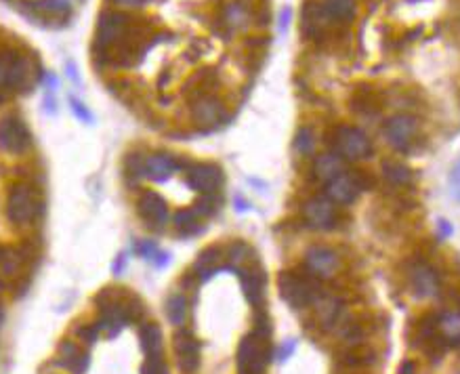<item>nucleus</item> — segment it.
<instances>
[{"mask_svg": "<svg viewBox=\"0 0 460 374\" xmlns=\"http://www.w3.org/2000/svg\"><path fill=\"white\" fill-rule=\"evenodd\" d=\"M341 173H343V158L339 154L326 152V154H320L313 162V175L326 183L339 177Z\"/></svg>", "mask_w": 460, "mask_h": 374, "instance_id": "obj_22", "label": "nucleus"}, {"mask_svg": "<svg viewBox=\"0 0 460 374\" xmlns=\"http://www.w3.org/2000/svg\"><path fill=\"white\" fill-rule=\"evenodd\" d=\"M185 179H187V186L202 193L219 191V187L223 186V173L215 164H194L187 171Z\"/></svg>", "mask_w": 460, "mask_h": 374, "instance_id": "obj_14", "label": "nucleus"}, {"mask_svg": "<svg viewBox=\"0 0 460 374\" xmlns=\"http://www.w3.org/2000/svg\"><path fill=\"white\" fill-rule=\"evenodd\" d=\"M70 105H72V109H74V114L80 118V120H85V122H93V114L78 101V99H74V97H70Z\"/></svg>", "mask_w": 460, "mask_h": 374, "instance_id": "obj_43", "label": "nucleus"}, {"mask_svg": "<svg viewBox=\"0 0 460 374\" xmlns=\"http://www.w3.org/2000/svg\"><path fill=\"white\" fill-rule=\"evenodd\" d=\"M23 255L17 248H8V246H0V278L4 280H13L19 276L21 265H23Z\"/></svg>", "mask_w": 460, "mask_h": 374, "instance_id": "obj_25", "label": "nucleus"}, {"mask_svg": "<svg viewBox=\"0 0 460 374\" xmlns=\"http://www.w3.org/2000/svg\"><path fill=\"white\" fill-rule=\"evenodd\" d=\"M36 15H66L70 13V0H36L30 2Z\"/></svg>", "mask_w": 460, "mask_h": 374, "instance_id": "obj_32", "label": "nucleus"}, {"mask_svg": "<svg viewBox=\"0 0 460 374\" xmlns=\"http://www.w3.org/2000/svg\"><path fill=\"white\" fill-rule=\"evenodd\" d=\"M76 334H78V339H82L85 343L93 345V343L99 339L101 328H99V324H87V326H80V328L76 330Z\"/></svg>", "mask_w": 460, "mask_h": 374, "instance_id": "obj_40", "label": "nucleus"}, {"mask_svg": "<svg viewBox=\"0 0 460 374\" xmlns=\"http://www.w3.org/2000/svg\"><path fill=\"white\" fill-rule=\"evenodd\" d=\"M359 193V186L353 173H341L332 181L326 183V198L335 204H351Z\"/></svg>", "mask_w": 460, "mask_h": 374, "instance_id": "obj_16", "label": "nucleus"}, {"mask_svg": "<svg viewBox=\"0 0 460 374\" xmlns=\"http://www.w3.org/2000/svg\"><path fill=\"white\" fill-rule=\"evenodd\" d=\"M305 272L318 280H330L341 270V259L337 251L328 246H311L305 253Z\"/></svg>", "mask_w": 460, "mask_h": 374, "instance_id": "obj_6", "label": "nucleus"}, {"mask_svg": "<svg viewBox=\"0 0 460 374\" xmlns=\"http://www.w3.org/2000/svg\"><path fill=\"white\" fill-rule=\"evenodd\" d=\"M124 175L130 179V181H139L141 177H145V158L141 154H128L126 160H124Z\"/></svg>", "mask_w": 460, "mask_h": 374, "instance_id": "obj_34", "label": "nucleus"}, {"mask_svg": "<svg viewBox=\"0 0 460 374\" xmlns=\"http://www.w3.org/2000/svg\"><path fill=\"white\" fill-rule=\"evenodd\" d=\"M341 362L349 368H368L370 364L376 362V356H374V351H370L366 347H355V349H345Z\"/></svg>", "mask_w": 460, "mask_h": 374, "instance_id": "obj_29", "label": "nucleus"}, {"mask_svg": "<svg viewBox=\"0 0 460 374\" xmlns=\"http://www.w3.org/2000/svg\"><path fill=\"white\" fill-rule=\"evenodd\" d=\"M139 215L154 227H162L168 221V206L162 195L156 191H143L139 202H137Z\"/></svg>", "mask_w": 460, "mask_h": 374, "instance_id": "obj_15", "label": "nucleus"}, {"mask_svg": "<svg viewBox=\"0 0 460 374\" xmlns=\"http://www.w3.org/2000/svg\"><path fill=\"white\" fill-rule=\"evenodd\" d=\"M271 341H263L256 334L242 337L237 345V374H265L267 364L271 362Z\"/></svg>", "mask_w": 460, "mask_h": 374, "instance_id": "obj_2", "label": "nucleus"}, {"mask_svg": "<svg viewBox=\"0 0 460 374\" xmlns=\"http://www.w3.org/2000/svg\"><path fill=\"white\" fill-rule=\"evenodd\" d=\"M158 255H160V257H156V265H158V267L166 265V263H168V255H166V253H158Z\"/></svg>", "mask_w": 460, "mask_h": 374, "instance_id": "obj_48", "label": "nucleus"}, {"mask_svg": "<svg viewBox=\"0 0 460 374\" xmlns=\"http://www.w3.org/2000/svg\"><path fill=\"white\" fill-rule=\"evenodd\" d=\"M250 255H252V251H250V246L246 242L235 240V242H231L230 246H228V259H230L233 265H244L250 259Z\"/></svg>", "mask_w": 460, "mask_h": 374, "instance_id": "obj_36", "label": "nucleus"}, {"mask_svg": "<svg viewBox=\"0 0 460 374\" xmlns=\"http://www.w3.org/2000/svg\"><path fill=\"white\" fill-rule=\"evenodd\" d=\"M118 4H122V6H139V4H143L145 0H116Z\"/></svg>", "mask_w": 460, "mask_h": 374, "instance_id": "obj_47", "label": "nucleus"}, {"mask_svg": "<svg viewBox=\"0 0 460 374\" xmlns=\"http://www.w3.org/2000/svg\"><path fill=\"white\" fill-rule=\"evenodd\" d=\"M305 221L316 229H330L337 223V206L326 195H313L303 206Z\"/></svg>", "mask_w": 460, "mask_h": 374, "instance_id": "obj_10", "label": "nucleus"}, {"mask_svg": "<svg viewBox=\"0 0 460 374\" xmlns=\"http://www.w3.org/2000/svg\"><path fill=\"white\" fill-rule=\"evenodd\" d=\"M380 171H383V177L387 179L389 186L402 187L408 186L412 181V171L406 164L397 162V160H385Z\"/></svg>", "mask_w": 460, "mask_h": 374, "instance_id": "obj_26", "label": "nucleus"}, {"mask_svg": "<svg viewBox=\"0 0 460 374\" xmlns=\"http://www.w3.org/2000/svg\"><path fill=\"white\" fill-rule=\"evenodd\" d=\"M223 116H225L223 103L215 95H202V97H196L192 101V118L202 128L217 126L223 120Z\"/></svg>", "mask_w": 460, "mask_h": 374, "instance_id": "obj_13", "label": "nucleus"}, {"mask_svg": "<svg viewBox=\"0 0 460 374\" xmlns=\"http://www.w3.org/2000/svg\"><path fill=\"white\" fill-rule=\"evenodd\" d=\"M32 74H34V70H32L30 59L23 57V55H19V53H15L13 59H11V64H8L6 87H8V89H15V91H21V89H25V87L30 85Z\"/></svg>", "mask_w": 460, "mask_h": 374, "instance_id": "obj_18", "label": "nucleus"}, {"mask_svg": "<svg viewBox=\"0 0 460 374\" xmlns=\"http://www.w3.org/2000/svg\"><path fill=\"white\" fill-rule=\"evenodd\" d=\"M250 15L246 11V6L242 2H230L225 4L223 8V23L231 28V30H237V28H244L248 23Z\"/></svg>", "mask_w": 460, "mask_h": 374, "instance_id": "obj_31", "label": "nucleus"}, {"mask_svg": "<svg viewBox=\"0 0 460 374\" xmlns=\"http://www.w3.org/2000/svg\"><path fill=\"white\" fill-rule=\"evenodd\" d=\"M164 311H166V318L173 326H183L187 320V298L183 294H170Z\"/></svg>", "mask_w": 460, "mask_h": 374, "instance_id": "obj_27", "label": "nucleus"}, {"mask_svg": "<svg viewBox=\"0 0 460 374\" xmlns=\"http://www.w3.org/2000/svg\"><path fill=\"white\" fill-rule=\"evenodd\" d=\"M337 21L330 17L326 6L318 0H309L303 6V19H301V30L309 38H320L324 36Z\"/></svg>", "mask_w": 460, "mask_h": 374, "instance_id": "obj_8", "label": "nucleus"}, {"mask_svg": "<svg viewBox=\"0 0 460 374\" xmlns=\"http://www.w3.org/2000/svg\"><path fill=\"white\" fill-rule=\"evenodd\" d=\"M385 137L387 141L397 147V150H406L410 145V141L416 137V131H418V122L412 118V116H406V114H399V116H393L385 122Z\"/></svg>", "mask_w": 460, "mask_h": 374, "instance_id": "obj_12", "label": "nucleus"}, {"mask_svg": "<svg viewBox=\"0 0 460 374\" xmlns=\"http://www.w3.org/2000/svg\"><path fill=\"white\" fill-rule=\"evenodd\" d=\"M177 366L183 374H194L200 368V341L189 330H179L173 339Z\"/></svg>", "mask_w": 460, "mask_h": 374, "instance_id": "obj_7", "label": "nucleus"}, {"mask_svg": "<svg viewBox=\"0 0 460 374\" xmlns=\"http://www.w3.org/2000/svg\"><path fill=\"white\" fill-rule=\"evenodd\" d=\"M339 339L345 345V349H355V347H366L368 330L361 322L357 320H343L339 324Z\"/></svg>", "mask_w": 460, "mask_h": 374, "instance_id": "obj_23", "label": "nucleus"}, {"mask_svg": "<svg viewBox=\"0 0 460 374\" xmlns=\"http://www.w3.org/2000/svg\"><path fill=\"white\" fill-rule=\"evenodd\" d=\"M13 55H15V51H6V53H2V55H0V89H2V87H6L8 64H11Z\"/></svg>", "mask_w": 460, "mask_h": 374, "instance_id": "obj_41", "label": "nucleus"}, {"mask_svg": "<svg viewBox=\"0 0 460 374\" xmlns=\"http://www.w3.org/2000/svg\"><path fill=\"white\" fill-rule=\"evenodd\" d=\"M68 72H70V76L74 78V83H78V74H76V70H74V64H68Z\"/></svg>", "mask_w": 460, "mask_h": 374, "instance_id": "obj_51", "label": "nucleus"}, {"mask_svg": "<svg viewBox=\"0 0 460 374\" xmlns=\"http://www.w3.org/2000/svg\"><path fill=\"white\" fill-rule=\"evenodd\" d=\"M440 229H442V231H444L446 236H450V234H452V227H450V225H448L446 221H442V223H440Z\"/></svg>", "mask_w": 460, "mask_h": 374, "instance_id": "obj_50", "label": "nucleus"}, {"mask_svg": "<svg viewBox=\"0 0 460 374\" xmlns=\"http://www.w3.org/2000/svg\"><path fill=\"white\" fill-rule=\"evenodd\" d=\"M124 263H126V257H124V255H122V257H120V261H116V265H114L116 274H120V270H122V267H124Z\"/></svg>", "mask_w": 460, "mask_h": 374, "instance_id": "obj_49", "label": "nucleus"}, {"mask_svg": "<svg viewBox=\"0 0 460 374\" xmlns=\"http://www.w3.org/2000/svg\"><path fill=\"white\" fill-rule=\"evenodd\" d=\"M280 286V294L282 298L292 307V309H305L309 305H313V301L318 298L320 290V280L299 272H284L278 278Z\"/></svg>", "mask_w": 460, "mask_h": 374, "instance_id": "obj_1", "label": "nucleus"}, {"mask_svg": "<svg viewBox=\"0 0 460 374\" xmlns=\"http://www.w3.org/2000/svg\"><path fill=\"white\" fill-rule=\"evenodd\" d=\"M219 206H221V195H219V191H213V193H202V198H198L194 210L198 217H211L219 210Z\"/></svg>", "mask_w": 460, "mask_h": 374, "instance_id": "obj_33", "label": "nucleus"}, {"mask_svg": "<svg viewBox=\"0 0 460 374\" xmlns=\"http://www.w3.org/2000/svg\"><path fill=\"white\" fill-rule=\"evenodd\" d=\"M137 248H139V255H141V257H145V259H156V255H158V246H156L151 240H147V242H141Z\"/></svg>", "mask_w": 460, "mask_h": 374, "instance_id": "obj_44", "label": "nucleus"}, {"mask_svg": "<svg viewBox=\"0 0 460 374\" xmlns=\"http://www.w3.org/2000/svg\"><path fill=\"white\" fill-rule=\"evenodd\" d=\"M408 284L416 298H435L442 294V276L427 261H412L408 267Z\"/></svg>", "mask_w": 460, "mask_h": 374, "instance_id": "obj_4", "label": "nucleus"}, {"mask_svg": "<svg viewBox=\"0 0 460 374\" xmlns=\"http://www.w3.org/2000/svg\"><path fill=\"white\" fill-rule=\"evenodd\" d=\"M30 131L19 118L0 120V147L11 154H23L30 147Z\"/></svg>", "mask_w": 460, "mask_h": 374, "instance_id": "obj_9", "label": "nucleus"}, {"mask_svg": "<svg viewBox=\"0 0 460 374\" xmlns=\"http://www.w3.org/2000/svg\"><path fill=\"white\" fill-rule=\"evenodd\" d=\"M87 368H89V354H87V351H82V354H80V358H78V360H74V362L68 366V373L85 374L87 373Z\"/></svg>", "mask_w": 460, "mask_h": 374, "instance_id": "obj_42", "label": "nucleus"}, {"mask_svg": "<svg viewBox=\"0 0 460 374\" xmlns=\"http://www.w3.org/2000/svg\"><path fill=\"white\" fill-rule=\"evenodd\" d=\"M82 354V349L74 343V341H70V339H66V341H61V345H59V349H57V356H59V364L68 370V366L78 358Z\"/></svg>", "mask_w": 460, "mask_h": 374, "instance_id": "obj_35", "label": "nucleus"}, {"mask_svg": "<svg viewBox=\"0 0 460 374\" xmlns=\"http://www.w3.org/2000/svg\"><path fill=\"white\" fill-rule=\"evenodd\" d=\"M440 334L446 339L448 347H460V309H444L435 313Z\"/></svg>", "mask_w": 460, "mask_h": 374, "instance_id": "obj_19", "label": "nucleus"}, {"mask_svg": "<svg viewBox=\"0 0 460 374\" xmlns=\"http://www.w3.org/2000/svg\"><path fill=\"white\" fill-rule=\"evenodd\" d=\"M313 307H316V318L320 322V326L324 330H330L335 326H339L343 322V315H345V303L341 296L332 294V292H320L318 298L313 301Z\"/></svg>", "mask_w": 460, "mask_h": 374, "instance_id": "obj_11", "label": "nucleus"}, {"mask_svg": "<svg viewBox=\"0 0 460 374\" xmlns=\"http://www.w3.org/2000/svg\"><path fill=\"white\" fill-rule=\"evenodd\" d=\"M335 150L345 160H361V158H370L372 143L363 135V131L355 126H339L335 133Z\"/></svg>", "mask_w": 460, "mask_h": 374, "instance_id": "obj_5", "label": "nucleus"}, {"mask_svg": "<svg viewBox=\"0 0 460 374\" xmlns=\"http://www.w3.org/2000/svg\"><path fill=\"white\" fill-rule=\"evenodd\" d=\"M36 208H38V202H36L32 187L25 186V183H17L8 189L6 217L13 225H19V227L30 225L32 219L36 217Z\"/></svg>", "mask_w": 460, "mask_h": 374, "instance_id": "obj_3", "label": "nucleus"}, {"mask_svg": "<svg viewBox=\"0 0 460 374\" xmlns=\"http://www.w3.org/2000/svg\"><path fill=\"white\" fill-rule=\"evenodd\" d=\"M173 223H175V227H177L181 234H185V236L200 231V217H198L196 210H192V208H181V210H177L175 217H173Z\"/></svg>", "mask_w": 460, "mask_h": 374, "instance_id": "obj_30", "label": "nucleus"}, {"mask_svg": "<svg viewBox=\"0 0 460 374\" xmlns=\"http://www.w3.org/2000/svg\"><path fill=\"white\" fill-rule=\"evenodd\" d=\"M139 341L143 354L149 356H162V330L156 322H145L139 330Z\"/></svg>", "mask_w": 460, "mask_h": 374, "instance_id": "obj_24", "label": "nucleus"}, {"mask_svg": "<svg viewBox=\"0 0 460 374\" xmlns=\"http://www.w3.org/2000/svg\"><path fill=\"white\" fill-rule=\"evenodd\" d=\"M313 133H311V128H307V126H303V128H299V133H297V137H294V147H297V152L299 154H303V156H309L311 152H313Z\"/></svg>", "mask_w": 460, "mask_h": 374, "instance_id": "obj_37", "label": "nucleus"}, {"mask_svg": "<svg viewBox=\"0 0 460 374\" xmlns=\"http://www.w3.org/2000/svg\"><path fill=\"white\" fill-rule=\"evenodd\" d=\"M2 320H4V311H2V307H0V324H2Z\"/></svg>", "mask_w": 460, "mask_h": 374, "instance_id": "obj_52", "label": "nucleus"}, {"mask_svg": "<svg viewBox=\"0 0 460 374\" xmlns=\"http://www.w3.org/2000/svg\"><path fill=\"white\" fill-rule=\"evenodd\" d=\"M141 374H168L166 362L162 356H149L141 366Z\"/></svg>", "mask_w": 460, "mask_h": 374, "instance_id": "obj_39", "label": "nucleus"}, {"mask_svg": "<svg viewBox=\"0 0 460 374\" xmlns=\"http://www.w3.org/2000/svg\"><path fill=\"white\" fill-rule=\"evenodd\" d=\"M177 171V160L166 154H154L145 158V177L154 181H166Z\"/></svg>", "mask_w": 460, "mask_h": 374, "instance_id": "obj_21", "label": "nucleus"}, {"mask_svg": "<svg viewBox=\"0 0 460 374\" xmlns=\"http://www.w3.org/2000/svg\"><path fill=\"white\" fill-rule=\"evenodd\" d=\"M322 4L337 23H349L355 17V0H322Z\"/></svg>", "mask_w": 460, "mask_h": 374, "instance_id": "obj_28", "label": "nucleus"}, {"mask_svg": "<svg viewBox=\"0 0 460 374\" xmlns=\"http://www.w3.org/2000/svg\"><path fill=\"white\" fill-rule=\"evenodd\" d=\"M223 259V253L219 246H211V248H204L194 265V276H198V280L206 282L211 280L217 270H219V263Z\"/></svg>", "mask_w": 460, "mask_h": 374, "instance_id": "obj_20", "label": "nucleus"}, {"mask_svg": "<svg viewBox=\"0 0 460 374\" xmlns=\"http://www.w3.org/2000/svg\"><path fill=\"white\" fill-rule=\"evenodd\" d=\"M294 347H297V343H294V341H288V343H284V345H282V349H280V354H278V356H280V360L284 362L286 358H290V356H292V351H294Z\"/></svg>", "mask_w": 460, "mask_h": 374, "instance_id": "obj_45", "label": "nucleus"}, {"mask_svg": "<svg viewBox=\"0 0 460 374\" xmlns=\"http://www.w3.org/2000/svg\"><path fill=\"white\" fill-rule=\"evenodd\" d=\"M252 334H256L263 341H271V320H269L267 311L261 307H259L256 318H254V332Z\"/></svg>", "mask_w": 460, "mask_h": 374, "instance_id": "obj_38", "label": "nucleus"}, {"mask_svg": "<svg viewBox=\"0 0 460 374\" xmlns=\"http://www.w3.org/2000/svg\"><path fill=\"white\" fill-rule=\"evenodd\" d=\"M397 374H416V364H414L412 360H404Z\"/></svg>", "mask_w": 460, "mask_h": 374, "instance_id": "obj_46", "label": "nucleus"}, {"mask_svg": "<svg viewBox=\"0 0 460 374\" xmlns=\"http://www.w3.org/2000/svg\"><path fill=\"white\" fill-rule=\"evenodd\" d=\"M242 290L252 307H261L265 298V274L261 270H237Z\"/></svg>", "mask_w": 460, "mask_h": 374, "instance_id": "obj_17", "label": "nucleus"}]
</instances>
